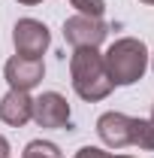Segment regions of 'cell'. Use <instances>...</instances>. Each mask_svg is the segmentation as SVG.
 Returning a JSON list of instances; mask_svg holds the SVG:
<instances>
[{
  "mask_svg": "<svg viewBox=\"0 0 154 158\" xmlns=\"http://www.w3.org/2000/svg\"><path fill=\"white\" fill-rule=\"evenodd\" d=\"M70 76H73V88L82 100H103L112 94V79L103 64V55L97 49H76L70 58Z\"/></svg>",
  "mask_w": 154,
  "mask_h": 158,
  "instance_id": "obj_1",
  "label": "cell"
},
{
  "mask_svg": "<svg viewBox=\"0 0 154 158\" xmlns=\"http://www.w3.org/2000/svg\"><path fill=\"white\" fill-rule=\"evenodd\" d=\"M103 64L109 70V79L112 85H133L145 76L148 70V49L142 40H133V37H124V40H115L106 55H103Z\"/></svg>",
  "mask_w": 154,
  "mask_h": 158,
  "instance_id": "obj_2",
  "label": "cell"
},
{
  "mask_svg": "<svg viewBox=\"0 0 154 158\" xmlns=\"http://www.w3.org/2000/svg\"><path fill=\"white\" fill-rule=\"evenodd\" d=\"M12 43H15V55H21V58H42L52 43V34L42 21L21 19L12 27Z\"/></svg>",
  "mask_w": 154,
  "mask_h": 158,
  "instance_id": "obj_3",
  "label": "cell"
},
{
  "mask_svg": "<svg viewBox=\"0 0 154 158\" xmlns=\"http://www.w3.org/2000/svg\"><path fill=\"white\" fill-rule=\"evenodd\" d=\"M106 37H109V24L103 19L73 15V19L64 21V40H67L73 49H97Z\"/></svg>",
  "mask_w": 154,
  "mask_h": 158,
  "instance_id": "obj_4",
  "label": "cell"
},
{
  "mask_svg": "<svg viewBox=\"0 0 154 158\" xmlns=\"http://www.w3.org/2000/svg\"><path fill=\"white\" fill-rule=\"evenodd\" d=\"M3 76L9 82V88H15V91H30V88H37L42 76H45V64L42 58H21V55H12V58L6 61V67H3Z\"/></svg>",
  "mask_w": 154,
  "mask_h": 158,
  "instance_id": "obj_5",
  "label": "cell"
},
{
  "mask_svg": "<svg viewBox=\"0 0 154 158\" xmlns=\"http://www.w3.org/2000/svg\"><path fill=\"white\" fill-rule=\"evenodd\" d=\"M70 103L58 91H42L33 100V122L39 128H70Z\"/></svg>",
  "mask_w": 154,
  "mask_h": 158,
  "instance_id": "obj_6",
  "label": "cell"
},
{
  "mask_svg": "<svg viewBox=\"0 0 154 158\" xmlns=\"http://www.w3.org/2000/svg\"><path fill=\"white\" fill-rule=\"evenodd\" d=\"M97 134H100V140H103L106 146L124 149V146H130L133 118L124 116V113H118V110H109V113H103V116L97 118Z\"/></svg>",
  "mask_w": 154,
  "mask_h": 158,
  "instance_id": "obj_7",
  "label": "cell"
},
{
  "mask_svg": "<svg viewBox=\"0 0 154 158\" xmlns=\"http://www.w3.org/2000/svg\"><path fill=\"white\" fill-rule=\"evenodd\" d=\"M0 118L12 128H21L33 118V98L27 91H15L9 88V94L0 100Z\"/></svg>",
  "mask_w": 154,
  "mask_h": 158,
  "instance_id": "obj_8",
  "label": "cell"
},
{
  "mask_svg": "<svg viewBox=\"0 0 154 158\" xmlns=\"http://www.w3.org/2000/svg\"><path fill=\"white\" fill-rule=\"evenodd\" d=\"M130 146H139V149H145V152H154V125L148 118H133Z\"/></svg>",
  "mask_w": 154,
  "mask_h": 158,
  "instance_id": "obj_9",
  "label": "cell"
},
{
  "mask_svg": "<svg viewBox=\"0 0 154 158\" xmlns=\"http://www.w3.org/2000/svg\"><path fill=\"white\" fill-rule=\"evenodd\" d=\"M21 158H64V155H60L58 146L48 143V140H30V143L24 146Z\"/></svg>",
  "mask_w": 154,
  "mask_h": 158,
  "instance_id": "obj_10",
  "label": "cell"
},
{
  "mask_svg": "<svg viewBox=\"0 0 154 158\" xmlns=\"http://www.w3.org/2000/svg\"><path fill=\"white\" fill-rule=\"evenodd\" d=\"M79 15H91V19H103L106 12V0H70Z\"/></svg>",
  "mask_w": 154,
  "mask_h": 158,
  "instance_id": "obj_11",
  "label": "cell"
},
{
  "mask_svg": "<svg viewBox=\"0 0 154 158\" xmlns=\"http://www.w3.org/2000/svg\"><path fill=\"white\" fill-rule=\"evenodd\" d=\"M73 158H109V152H103L100 146H82Z\"/></svg>",
  "mask_w": 154,
  "mask_h": 158,
  "instance_id": "obj_12",
  "label": "cell"
},
{
  "mask_svg": "<svg viewBox=\"0 0 154 158\" xmlns=\"http://www.w3.org/2000/svg\"><path fill=\"white\" fill-rule=\"evenodd\" d=\"M0 158H9V140L0 134Z\"/></svg>",
  "mask_w": 154,
  "mask_h": 158,
  "instance_id": "obj_13",
  "label": "cell"
},
{
  "mask_svg": "<svg viewBox=\"0 0 154 158\" xmlns=\"http://www.w3.org/2000/svg\"><path fill=\"white\" fill-rule=\"evenodd\" d=\"M18 3H24V6H37V3H42V0H18Z\"/></svg>",
  "mask_w": 154,
  "mask_h": 158,
  "instance_id": "obj_14",
  "label": "cell"
},
{
  "mask_svg": "<svg viewBox=\"0 0 154 158\" xmlns=\"http://www.w3.org/2000/svg\"><path fill=\"white\" fill-rule=\"evenodd\" d=\"M109 158H133V155H109Z\"/></svg>",
  "mask_w": 154,
  "mask_h": 158,
  "instance_id": "obj_15",
  "label": "cell"
},
{
  "mask_svg": "<svg viewBox=\"0 0 154 158\" xmlns=\"http://www.w3.org/2000/svg\"><path fill=\"white\" fill-rule=\"evenodd\" d=\"M148 122H151V125H154V106H151V118H148Z\"/></svg>",
  "mask_w": 154,
  "mask_h": 158,
  "instance_id": "obj_16",
  "label": "cell"
},
{
  "mask_svg": "<svg viewBox=\"0 0 154 158\" xmlns=\"http://www.w3.org/2000/svg\"><path fill=\"white\" fill-rule=\"evenodd\" d=\"M142 3H148V6H154V0H142Z\"/></svg>",
  "mask_w": 154,
  "mask_h": 158,
  "instance_id": "obj_17",
  "label": "cell"
},
{
  "mask_svg": "<svg viewBox=\"0 0 154 158\" xmlns=\"http://www.w3.org/2000/svg\"><path fill=\"white\" fill-rule=\"evenodd\" d=\"M151 67H154V55H151Z\"/></svg>",
  "mask_w": 154,
  "mask_h": 158,
  "instance_id": "obj_18",
  "label": "cell"
}]
</instances>
